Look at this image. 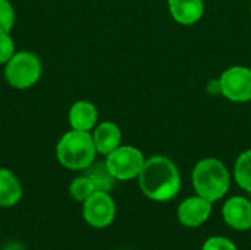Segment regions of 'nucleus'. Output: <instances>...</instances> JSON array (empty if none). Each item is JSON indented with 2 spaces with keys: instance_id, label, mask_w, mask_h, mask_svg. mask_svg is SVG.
Listing matches in <instances>:
<instances>
[{
  "instance_id": "nucleus-7",
  "label": "nucleus",
  "mask_w": 251,
  "mask_h": 250,
  "mask_svg": "<svg viewBox=\"0 0 251 250\" xmlns=\"http://www.w3.org/2000/svg\"><path fill=\"white\" fill-rule=\"evenodd\" d=\"M221 94L231 102L244 103L251 100V69L247 66H231L219 78Z\"/></svg>"
},
{
  "instance_id": "nucleus-5",
  "label": "nucleus",
  "mask_w": 251,
  "mask_h": 250,
  "mask_svg": "<svg viewBox=\"0 0 251 250\" xmlns=\"http://www.w3.org/2000/svg\"><path fill=\"white\" fill-rule=\"evenodd\" d=\"M146 158L143 152L134 146H119L106 156V167L116 181H129L138 178Z\"/></svg>"
},
{
  "instance_id": "nucleus-6",
  "label": "nucleus",
  "mask_w": 251,
  "mask_h": 250,
  "mask_svg": "<svg viewBox=\"0 0 251 250\" xmlns=\"http://www.w3.org/2000/svg\"><path fill=\"white\" fill-rule=\"evenodd\" d=\"M82 217L93 228H107L116 218V203L107 192H94L82 203Z\"/></svg>"
},
{
  "instance_id": "nucleus-3",
  "label": "nucleus",
  "mask_w": 251,
  "mask_h": 250,
  "mask_svg": "<svg viewBox=\"0 0 251 250\" xmlns=\"http://www.w3.org/2000/svg\"><path fill=\"white\" fill-rule=\"evenodd\" d=\"M97 149L90 131L71 130L65 133L56 146L59 164L71 171H82L94 164Z\"/></svg>"
},
{
  "instance_id": "nucleus-2",
  "label": "nucleus",
  "mask_w": 251,
  "mask_h": 250,
  "mask_svg": "<svg viewBox=\"0 0 251 250\" xmlns=\"http://www.w3.org/2000/svg\"><path fill=\"white\" fill-rule=\"evenodd\" d=\"M193 187L196 194L215 203L229 192L231 174L222 161L216 158L201 159L193 169Z\"/></svg>"
},
{
  "instance_id": "nucleus-1",
  "label": "nucleus",
  "mask_w": 251,
  "mask_h": 250,
  "mask_svg": "<svg viewBox=\"0 0 251 250\" xmlns=\"http://www.w3.org/2000/svg\"><path fill=\"white\" fill-rule=\"evenodd\" d=\"M138 186L147 199L169 202L181 192L182 178L174 161L163 155H154L146 159L138 175Z\"/></svg>"
},
{
  "instance_id": "nucleus-11",
  "label": "nucleus",
  "mask_w": 251,
  "mask_h": 250,
  "mask_svg": "<svg viewBox=\"0 0 251 250\" xmlns=\"http://www.w3.org/2000/svg\"><path fill=\"white\" fill-rule=\"evenodd\" d=\"M68 119L72 130L91 131L99 121V111L91 102L79 100L71 106Z\"/></svg>"
},
{
  "instance_id": "nucleus-16",
  "label": "nucleus",
  "mask_w": 251,
  "mask_h": 250,
  "mask_svg": "<svg viewBox=\"0 0 251 250\" xmlns=\"http://www.w3.org/2000/svg\"><path fill=\"white\" fill-rule=\"evenodd\" d=\"M94 192H96V187L88 175L76 177L69 184V194L72 196L74 200L81 202V203H84Z\"/></svg>"
},
{
  "instance_id": "nucleus-19",
  "label": "nucleus",
  "mask_w": 251,
  "mask_h": 250,
  "mask_svg": "<svg viewBox=\"0 0 251 250\" xmlns=\"http://www.w3.org/2000/svg\"><path fill=\"white\" fill-rule=\"evenodd\" d=\"M15 53V41L9 32L0 34V65H6Z\"/></svg>"
},
{
  "instance_id": "nucleus-18",
  "label": "nucleus",
  "mask_w": 251,
  "mask_h": 250,
  "mask_svg": "<svg viewBox=\"0 0 251 250\" xmlns=\"http://www.w3.org/2000/svg\"><path fill=\"white\" fill-rule=\"evenodd\" d=\"M201 250H238L237 245L228 239V237H224V236H213V237H209L203 246Z\"/></svg>"
},
{
  "instance_id": "nucleus-17",
  "label": "nucleus",
  "mask_w": 251,
  "mask_h": 250,
  "mask_svg": "<svg viewBox=\"0 0 251 250\" xmlns=\"http://www.w3.org/2000/svg\"><path fill=\"white\" fill-rule=\"evenodd\" d=\"M15 25V9L9 0H0V34L10 32Z\"/></svg>"
},
{
  "instance_id": "nucleus-20",
  "label": "nucleus",
  "mask_w": 251,
  "mask_h": 250,
  "mask_svg": "<svg viewBox=\"0 0 251 250\" xmlns=\"http://www.w3.org/2000/svg\"><path fill=\"white\" fill-rule=\"evenodd\" d=\"M1 250H25V248L21 243H18V242H9V243H6L3 246Z\"/></svg>"
},
{
  "instance_id": "nucleus-15",
  "label": "nucleus",
  "mask_w": 251,
  "mask_h": 250,
  "mask_svg": "<svg viewBox=\"0 0 251 250\" xmlns=\"http://www.w3.org/2000/svg\"><path fill=\"white\" fill-rule=\"evenodd\" d=\"M87 175L91 178L96 192H110L113 184H115V178L112 177V174L109 172L106 164H93L90 168H87Z\"/></svg>"
},
{
  "instance_id": "nucleus-8",
  "label": "nucleus",
  "mask_w": 251,
  "mask_h": 250,
  "mask_svg": "<svg viewBox=\"0 0 251 250\" xmlns=\"http://www.w3.org/2000/svg\"><path fill=\"white\" fill-rule=\"evenodd\" d=\"M212 202L196 194L191 197L184 199L178 209H176V218L181 225L187 228H199L203 224H206L212 215Z\"/></svg>"
},
{
  "instance_id": "nucleus-10",
  "label": "nucleus",
  "mask_w": 251,
  "mask_h": 250,
  "mask_svg": "<svg viewBox=\"0 0 251 250\" xmlns=\"http://www.w3.org/2000/svg\"><path fill=\"white\" fill-rule=\"evenodd\" d=\"M93 140H94L97 153L107 156L110 152H113L115 149L121 146L122 133H121V128L115 122L104 121V122H100L97 127H94Z\"/></svg>"
},
{
  "instance_id": "nucleus-13",
  "label": "nucleus",
  "mask_w": 251,
  "mask_h": 250,
  "mask_svg": "<svg viewBox=\"0 0 251 250\" xmlns=\"http://www.w3.org/2000/svg\"><path fill=\"white\" fill-rule=\"evenodd\" d=\"M24 189L18 177L6 168H0V208H12L21 202Z\"/></svg>"
},
{
  "instance_id": "nucleus-12",
  "label": "nucleus",
  "mask_w": 251,
  "mask_h": 250,
  "mask_svg": "<svg viewBox=\"0 0 251 250\" xmlns=\"http://www.w3.org/2000/svg\"><path fill=\"white\" fill-rule=\"evenodd\" d=\"M168 6L172 18L181 25H193L204 13L203 0H168Z\"/></svg>"
},
{
  "instance_id": "nucleus-4",
  "label": "nucleus",
  "mask_w": 251,
  "mask_h": 250,
  "mask_svg": "<svg viewBox=\"0 0 251 250\" xmlns=\"http://www.w3.org/2000/svg\"><path fill=\"white\" fill-rule=\"evenodd\" d=\"M41 59L28 50L15 53L4 65V80L16 90H26L38 83L41 78Z\"/></svg>"
},
{
  "instance_id": "nucleus-14",
  "label": "nucleus",
  "mask_w": 251,
  "mask_h": 250,
  "mask_svg": "<svg viewBox=\"0 0 251 250\" xmlns=\"http://www.w3.org/2000/svg\"><path fill=\"white\" fill-rule=\"evenodd\" d=\"M234 178L244 192L251 194V149L238 156L234 165Z\"/></svg>"
},
{
  "instance_id": "nucleus-9",
  "label": "nucleus",
  "mask_w": 251,
  "mask_h": 250,
  "mask_svg": "<svg viewBox=\"0 0 251 250\" xmlns=\"http://www.w3.org/2000/svg\"><path fill=\"white\" fill-rule=\"evenodd\" d=\"M222 218L232 230H251V200L244 196L229 197L222 206Z\"/></svg>"
},
{
  "instance_id": "nucleus-21",
  "label": "nucleus",
  "mask_w": 251,
  "mask_h": 250,
  "mask_svg": "<svg viewBox=\"0 0 251 250\" xmlns=\"http://www.w3.org/2000/svg\"><path fill=\"white\" fill-rule=\"evenodd\" d=\"M250 13H251V7H250Z\"/></svg>"
}]
</instances>
